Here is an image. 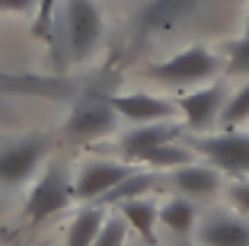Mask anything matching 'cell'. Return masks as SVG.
Instances as JSON below:
<instances>
[{
  "mask_svg": "<svg viewBox=\"0 0 249 246\" xmlns=\"http://www.w3.org/2000/svg\"><path fill=\"white\" fill-rule=\"evenodd\" d=\"M224 61L205 45H189V48L176 51L169 61L150 67V77L166 83V87H201L211 77H217Z\"/></svg>",
  "mask_w": 249,
  "mask_h": 246,
  "instance_id": "1",
  "label": "cell"
},
{
  "mask_svg": "<svg viewBox=\"0 0 249 246\" xmlns=\"http://www.w3.org/2000/svg\"><path fill=\"white\" fill-rule=\"evenodd\" d=\"M61 29H64V48L71 61H83L103 38V10L96 0H64L61 7Z\"/></svg>",
  "mask_w": 249,
  "mask_h": 246,
  "instance_id": "2",
  "label": "cell"
},
{
  "mask_svg": "<svg viewBox=\"0 0 249 246\" xmlns=\"http://www.w3.org/2000/svg\"><path fill=\"white\" fill-rule=\"evenodd\" d=\"M118 112L112 106V96L103 93H87L77 106L71 109V115L64 122V134L77 144H87V141L106 138L118 128Z\"/></svg>",
  "mask_w": 249,
  "mask_h": 246,
  "instance_id": "3",
  "label": "cell"
},
{
  "mask_svg": "<svg viewBox=\"0 0 249 246\" xmlns=\"http://www.w3.org/2000/svg\"><path fill=\"white\" fill-rule=\"evenodd\" d=\"M195 153L217 167L220 173L230 176H246L249 179V134L243 131H220V134H195L189 141Z\"/></svg>",
  "mask_w": 249,
  "mask_h": 246,
  "instance_id": "4",
  "label": "cell"
},
{
  "mask_svg": "<svg viewBox=\"0 0 249 246\" xmlns=\"http://www.w3.org/2000/svg\"><path fill=\"white\" fill-rule=\"evenodd\" d=\"M71 198H73V182L67 179V170L61 163H52L38 176V182L32 186L29 198H26V217L38 224L45 217L64 211L71 205Z\"/></svg>",
  "mask_w": 249,
  "mask_h": 246,
  "instance_id": "5",
  "label": "cell"
},
{
  "mask_svg": "<svg viewBox=\"0 0 249 246\" xmlns=\"http://www.w3.org/2000/svg\"><path fill=\"white\" fill-rule=\"evenodd\" d=\"M45 153H48L45 134H29V138H19L13 144L0 147V182L3 186H22L38 170Z\"/></svg>",
  "mask_w": 249,
  "mask_h": 246,
  "instance_id": "6",
  "label": "cell"
},
{
  "mask_svg": "<svg viewBox=\"0 0 249 246\" xmlns=\"http://www.w3.org/2000/svg\"><path fill=\"white\" fill-rule=\"evenodd\" d=\"M205 7V0H144L141 10L134 13V36L147 38L157 32H166L189 19L192 13Z\"/></svg>",
  "mask_w": 249,
  "mask_h": 246,
  "instance_id": "7",
  "label": "cell"
},
{
  "mask_svg": "<svg viewBox=\"0 0 249 246\" xmlns=\"http://www.w3.org/2000/svg\"><path fill=\"white\" fill-rule=\"evenodd\" d=\"M134 170L138 167L134 163H124V160H93L73 179V198H80V202H99L122 179H128Z\"/></svg>",
  "mask_w": 249,
  "mask_h": 246,
  "instance_id": "8",
  "label": "cell"
},
{
  "mask_svg": "<svg viewBox=\"0 0 249 246\" xmlns=\"http://www.w3.org/2000/svg\"><path fill=\"white\" fill-rule=\"evenodd\" d=\"M227 96H224V83H205V87L192 90V93L179 96V115L185 118V128L192 131H208L214 122H220V109H224Z\"/></svg>",
  "mask_w": 249,
  "mask_h": 246,
  "instance_id": "9",
  "label": "cell"
},
{
  "mask_svg": "<svg viewBox=\"0 0 249 246\" xmlns=\"http://www.w3.org/2000/svg\"><path fill=\"white\" fill-rule=\"evenodd\" d=\"M195 246H249V217L236 211H211L195 227Z\"/></svg>",
  "mask_w": 249,
  "mask_h": 246,
  "instance_id": "10",
  "label": "cell"
},
{
  "mask_svg": "<svg viewBox=\"0 0 249 246\" xmlns=\"http://www.w3.org/2000/svg\"><path fill=\"white\" fill-rule=\"evenodd\" d=\"M185 131V125H179L176 118H166V122H147L131 128L122 138V160L124 163H144V157L150 151H157L160 144H169L176 141Z\"/></svg>",
  "mask_w": 249,
  "mask_h": 246,
  "instance_id": "11",
  "label": "cell"
},
{
  "mask_svg": "<svg viewBox=\"0 0 249 246\" xmlns=\"http://www.w3.org/2000/svg\"><path fill=\"white\" fill-rule=\"evenodd\" d=\"M112 106L122 118L134 125H147V122H166V118H176L179 106L176 102L163 99L154 93H118L112 96Z\"/></svg>",
  "mask_w": 249,
  "mask_h": 246,
  "instance_id": "12",
  "label": "cell"
},
{
  "mask_svg": "<svg viewBox=\"0 0 249 246\" xmlns=\"http://www.w3.org/2000/svg\"><path fill=\"white\" fill-rule=\"evenodd\" d=\"M169 186L185 198H211L224 186V173L211 163H185L179 170H169Z\"/></svg>",
  "mask_w": 249,
  "mask_h": 246,
  "instance_id": "13",
  "label": "cell"
},
{
  "mask_svg": "<svg viewBox=\"0 0 249 246\" xmlns=\"http://www.w3.org/2000/svg\"><path fill=\"white\" fill-rule=\"evenodd\" d=\"M118 214L128 221V224L138 230V237L144 240L147 246H154L157 243V221H160V208H157L150 198H131V202H122L118 205Z\"/></svg>",
  "mask_w": 249,
  "mask_h": 246,
  "instance_id": "14",
  "label": "cell"
},
{
  "mask_svg": "<svg viewBox=\"0 0 249 246\" xmlns=\"http://www.w3.org/2000/svg\"><path fill=\"white\" fill-rule=\"evenodd\" d=\"M106 217H109V208H103V205H89V208L77 211V217L67 227V246H93Z\"/></svg>",
  "mask_w": 249,
  "mask_h": 246,
  "instance_id": "15",
  "label": "cell"
},
{
  "mask_svg": "<svg viewBox=\"0 0 249 246\" xmlns=\"http://www.w3.org/2000/svg\"><path fill=\"white\" fill-rule=\"evenodd\" d=\"M160 224L166 227L169 233H176V237H189V233H195L198 211H195V205H192V198L176 195V198H169V202H163Z\"/></svg>",
  "mask_w": 249,
  "mask_h": 246,
  "instance_id": "16",
  "label": "cell"
},
{
  "mask_svg": "<svg viewBox=\"0 0 249 246\" xmlns=\"http://www.w3.org/2000/svg\"><path fill=\"white\" fill-rule=\"evenodd\" d=\"M157 182H160V176H157V173H150V170H134L128 179H122L109 195H103L96 205L109 208V205H122V202H131V198H144Z\"/></svg>",
  "mask_w": 249,
  "mask_h": 246,
  "instance_id": "17",
  "label": "cell"
},
{
  "mask_svg": "<svg viewBox=\"0 0 249 246\" xmlns=\"http://www.w3.org/2000/svg\"><path fill=\"white\" fill-rule=\"evenodd\" d=\"M243 122H249V80L236 93H230L227 102H224V109H220V128L233 131L236 125H243Z\"/></svg>",
  "mask_w": 249,
  "mask_h": 246,
  "instance_id": "18",
  "label": "cell"
},
{
  "mask_svg": "<svg viewBox=\"0 0 249 246\" xmlns=\"http://www.w3.org/2000/svg\"><path fill=\"white\" fill-rule=\"evenodd\" d=\"M227 74L249 77V32H243L236 42L227 45Z\"/></svg>",
  "mask_w": 249,
  "mask_h": 246,
  "instance_id": "19",
  "label": "cell"
},
{
  "mask_svg": "<svg viewBox=\"0 0 249 246\" xmlns=\"http://www.w3.org/2000/svg\"><path fill=\"white\" fill-rule=\"evenodd\" d=\"M128 227H131V224H128L118 211H115V214H109L93 246H124V240H128Z\"/></svg>",
  "mask_w": 249,
  "mask_h": 246,
  "instance_id": "20",
  "label": "cell"
},
{
  "mask_svg": "<svg viewBox=\"0 0 249 246\" xmlns=\"http://www.w3.org/2000/svg\"><path fill=\"white\" fill-rule=\"evenodd\" d=\"M227 198H230V205H233L236 214L249 217V179L230 182V186H227Z\"/></svg>",
  "mask_w": 249,
  "mask_h": 246,
  "instance_id": "21",
  "label": "cell"
},
{
  "mask_svg": "<svg viewBox=\"0 0 249 246\" xmlns=\"http://www.w3.org/2000/svg\"><path fill=\"white\" fill-rule=\"evenodd\" d=\"M52 16H54V0H42V7H38V32H48L52 29Z\"/></svg>",
  "mask_w": 249,
  "mask_h": 246,
  "instance_id": "22",
  "label": "cell"
},
{
  "mask_svg": "<svg viewBox=\"0 0 249 246\" xmlns=\"http://www.w3.org/2000/svg\"><path fill=\"white\" fill-rule=\"evenodd\" d=\"M38 0H0V13H29Z\"/></svg>",
  "mask_w": 249,
  "mask_h": 246,
  "instance_id": "23",
  "label": "cell"
},
{
  "mask_svg": "<svg viewBox=\"0 0 249 246\" xmlns=\"http://www.w3.org/2000/svg\"><path fill=\"white\" fill-rule=\"evenodd\" d=\"M246 32H249V13H246Z\"/></svg>",
  "mask_w": 249,
  "mask_h": 246,
  "instance_id": "24",
  "label": "cell"
}]
</instances>
